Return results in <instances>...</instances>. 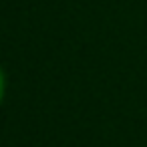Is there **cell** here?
I'll list each match as a JSON object with an SVG mask.
<instances>
[{
    "instance_id": "1",
    "label": "cell",
    "mask_w": 147,
    "mask_h": 147,
    "mask_svg": "<svg viewBox=\"0 0 147 147\" xmlns=\"http://www.w3.org/2000/svg\"><path fill=\"white\" fill-rule=\"evenodd\" d=\"M0 97H2V73H0Z\"/></svg>"
}]
</instances>
